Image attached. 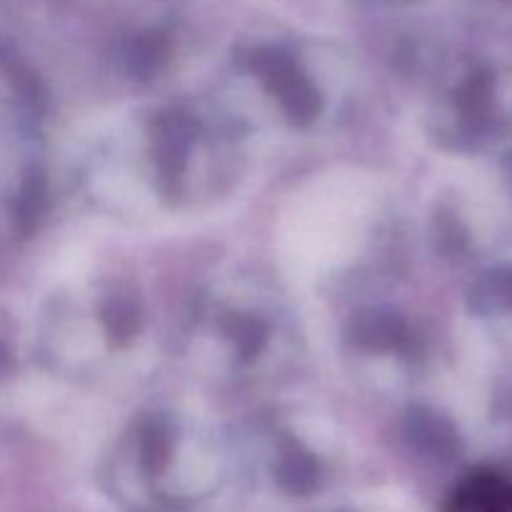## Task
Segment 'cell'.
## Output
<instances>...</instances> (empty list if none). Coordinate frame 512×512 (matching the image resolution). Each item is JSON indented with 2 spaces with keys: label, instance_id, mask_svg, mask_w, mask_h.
<instances>
[{
  "label": "cell",
  "instance_id": "1",
  "mask_svg": "<svg viewBox=\"0 0 512 512\" xmlns=\"http://www.w3.org/2000/svg\"><path fill=\"white\" fill-rule=\"evenodd\" d=\"M445 512H512V473L498 468L475 470L453 490Z\"/></svg>",
  "mask_w": 512,
  "mask_h": 512
},
{
  "label": "cell",
  "instance_id": "2",
  "mask_svg": "<svg viewBox=\"0 0 512 512\" xmlns=\"http://www.w3.org/2000/svg\"><path fill=\"white\" fill-rule=\"evenodd\" d=\"M278 483L280 488L293 495H305L318 483V468L313 460L303 453L285 455L283 463L278 465Z\"/></svg>",
  "mask_w": 512,
  "mask_h": 512
}]
</instances>
